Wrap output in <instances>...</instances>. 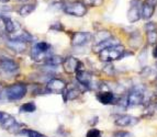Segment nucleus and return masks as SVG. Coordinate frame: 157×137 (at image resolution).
I'll return each mask as SVG.
<instances>
[{
  "label": "nucleus",
  "instance_id": "32",
  "mask_svg": "<svg viewBox=\"0 0 157 137\" xmlns=\"http://www.w3.org/2000/svg\"><path fill=\"white\" fill-rule=\"evenodd\" d=\"M152 56L154 59H157V44H155L153 46V50H152Z\"/></svg>",
  "mask_w": 157,
  "mask_h": 137
},
{
  "label": "nucleus",
  "instance_id": "4",
  "mask_svg": "<svg viewBox=\"0 0 157 137\" xmlns=\"http://www.w3.org/2000/svg\"><path fill=\"white\" fill-rule=\"evenodd\" d=\"M63 11L68 16L81 18V17L86 16L87 6L84 3V1H71V2L64 5Z\"/></svg>",
  "mask_w": 157,
  "mask_h": 137
},
{
  "label": "nucleus",
  "instance_id": "29",
  "mask_svg": "<svg viewBox=\"0 0 157 137\" xmlns=\"http://www.w3.org/2000/svg\"><path fill=\"white\" fill-rule=\"evenodd\" d=\"M86 137H101V132L98 128H90L87 132Z\"/></svg>",
  "mask_w": 157,
  "mask_h": 137
},
{
  "label": "nucleus",
  "instance_id": "18",
  "mask_svg": "<svg viewBox=\"0 0 157 137\" xmlns=\"http://www.w3.org/2000/svg\"><path fill=\"white\" fill-rule=\"evenodd\" d=\"M7 46H8L10 50H13L17 53H22L24 52L26 48V44L24 42H21V41H17V40H8L7 42Z\"/></svg>",
  "mask_w": 157,
  "mask_h": 137
},
{
  "label": "nucleus",
  "instance_id": "34",
  "mask_svg": "<svg viewBox=\"0 0 157 137\" xmlns=\"http://www.w3.org/2000/svg\"><path fill=\"white\" fill-rule=\"evenodd\" d=\"M16 1H19V2H26L28 0H16Z\"/></svg>",
  "mask_w": 157,
  "mask_h": 137
},
{
  "label": "nucleus",
  "instance_id": "12",
  "mask_svg": "<svg viewBox=\"0 0 157 137\" xmlns=\"http://www.w3.org/2000/svg\"><path fill=\"white\" fill-rule=\"evenodd\" d=\"M0 69L5 72H14L19 69V64L11 58H0Z\"/></svg>",
  "mask_w": 157,
  "mask_h": 137
},
{
  "label": "nucleus",
  "instance_id": "36",
  "mask_svg": "<svg viewBox=\"0 0 157 137\" xmlns=\"http://www.w3.org/2000/svg\"><path fill=\"white\" fill-rule=\"evenodd\" d=\"M0 35H1V29H0Z\"/></svg>",
  "mask_w": 157,
  "mask_h": 137
},
{
  "label": "nucleus",
  "instance_id": "17",
  "mask_svg": "<svg viewBox=\"0 0 157 137\" xmlns=\"http://www.w3.org/2000/svg\"><path fill=\"white\" fill-rule=\"evenodd\" d=\"M80 94V90L79 88H69V89H65L63 91V98H64V101L67 102V101H73L75 99L79 97Z\"/></svg>",
  "mask_w": 157,
  "mask_h": 137
},
{
  "label": "nucleus",
  "instance_id": "8",
  "mask_svg": "<svg viewBox=\"0 0 157 137\" xmlns=\"http://www.w3.org/2000/svg\"><path fill=\"white\" fill-rule=\"evenodd\" d=\"M140 122L139 117L133 115H128V114H119L117 116V119L114 120V124L118 127H128V126H134Z\"/></svg>",
  "mask_w": 157,
  "mask_h": 137
},
{
  "label": "nucleus",
  "instance_id": "31",
  "mask_svg": "<svg viewBox=\"0 0 157 137\" xmlns=\"http://www.w3.org/2000/svg\"><path fill=\"white\" fill-rule=\"evenodd\" d=\"M114 137H132V134L128 131H123V129H121V131H118V132H115L113 134Z\"/></svg>",
  "mask_w": 157,
  "mask_h": 137
},
{
  "label": "nucleus",
  "instance_id": "5",
  "mask_svg": "<svg viewBox=\"0 0 157 137\" xmlns=\"http://www.w3.org/2000/svg\"><path fill=\"white\" fill-rule=\"evenodd\" d=\"M52 50V46H51L50 43L47 42H39L34 45L31 50V56L34 61H41V59H45L48 52Z\"/></svg>",
  "mask_w": 157,
  "mask_h": 137
},
{
  "label": "nucleus",
  "instance_id": "11",
  "mask_svg": "<svg viewBox=\"0 0 157 137\" xmlns=\"http://www.w3.org/2000/svg\"><path fill=\"white\" fill-rule=\"evenodd\" d=\"M92 35L89 32H75L71 35V45L73 46H82L91 40Z\"/></svg>",
  "mask_w": 157,
  "mask_h": 137
},
{
  "label": "nucleus",
  "instance_id": "3",
  "mask_svg": "<svg viewBox=\"0 0 157 137\" xmlns=\"http://www.w3.org/2000/svg\"><path fill=\"white\" fill-rule=\"evenodd\" d=\"M26 92H28V87L25 83H21V82H17V83L10 84L6 88L3 93H5L7 100L9 101H18L21 100L22 98L25 97Z\"/></svg>",
  "mask_w": 157,
  "mask_h": 137
},
{
  "label": "nucleus",
  "instance_id": "15",
  "mask_svg": "<svg viewBox=\"0 0 157 137\" xmlns=\"http://www.w3.org/2000/svg\"><path fill=\"white\" fill-rule=\"evenodd\" d=\"M0 19L2 20L3 24H5V30H6V32H7L8 34H13V33L18 31L19 28H20V25H19L18 22L12 21L9 17L1 16V17H0Z\"/></svg>",
  "mask_w": 157,
  "mask_h": 137
},
{
  "label": "nucleus",
  "instance_id": "37",
  "mask_svg": "<svg viewBox=\"0 0 157 137\" xmlns=\"http://www.w3.org/2000/svg\"><path fill=\"white\" fill-rule=\"evenodd\" d=\"M156 109H157V102H156Z\"/></svg>",
  "mask_w": 157,
  "mask_h": 137
},
{
  "label": "nucleus",
  "instance_id": "7",
  "mask_svg": "<svg viewBox=\"0 0 157 137\" xmlns=\"http://www.w3.org/2000/svg\"><path fill=\"white\" fill-rule=\"evenodd\" d=\"M96 98H97V100L99 101L101 104H103V106H117L120 95H117L114 92H112V91L105 90V91L98 92Z\"/></svg>",
  "mask_w": 157,
  "mask_h": 137
},
{
  "label": "nucleus",
  "instance_id": "2",
  "mask_svg": "<svg viewBox=\"0 0 157 137\" xmlns=\"http://www.w3.org/2000/svg\"><path fill=\"white\" fill-rule=\"evenodd\" d=\"M126 99H128V106L133 108V106H142L145 102V88L143 86L135 84L130 88V90L126 93Z\"/></svg>",
  "mask_w": 157,
  "mask_h": 137
},
{
  "label": "nucleus",
  "instance_id": "20",
  "mask_svg": "<svg viewBox=\"0 0 157 137\" xmlns=\"http://www.w3.org/2000/svg\"><path fill=\"white\" fill-rule=\"evenodd\" d=\"M36 8L35 3H24L23 6L20 7V9L18 10V13L21 17H28L33 12Z\"/></svg>",
  "mask_w": 157,
  "mask_h": 137
},
{
  "label": "nucleus",
  "instance_id": "13",
  "mask_svg": "<svg viewBox=\"0 0 157 137\" xmlns=\"http://www.w3.org/2000/svg\"><path fill=\"white\" fill-rule=\"evenodd\" d=\"M78 64L79 61L76 57L74 56H67V57L64 59L63 61V68L65 70V72L67 74H73V72H76L77 68H78Z\"/></svg>",
  "mask_w": 157,
  "mask_h": 137
},
{
  "label": "nucleus",
  "instance_id": "14",
  "mask_svg": "<svg viewBox=\"0 0 157 137\" xmlns=\"http://www.w3.org/2000/svg\"><path fill=\"white\" fill-rule=\"evenodd\" d=\"M121 44L120 41L118 39H115L114 36L110 37V39H108V40L103 41V42L99 43V44H96L94 46V53H100L102 50H105L108 47H112V46H115V45Z\"/></svg>",
  "mask_w": 157,
  "mask_h": 137
},
{
  "label": "nucleus",
  "instance_id": "22",
  "mask_svg": "<svg viewBox=\"0 0 157 137\" xmlns=\"http://www.w3.org/2000/svg\"><path fill=\"white\" fill-rule=\"evenodd\" d=\"M35 111H36V106H35V103L32 102V101L23 103V104L20 106V112H22V113H33Z\"/></svg>",
  "mask_w": 157,
  "mask_h": 137
},
{
  "label": "nucleus",
  "instance_id": "25",
  "mask_svg": "<svg viewBox=\"0 0 157 137\" xmlns=\"http://www.w3.org/2000/svg\"><path fill=\"white\" fill-rule=\"evenodd\" d=\"M103 72H105L107 76H114L115 74V68L111 63H107L105 67H103Z\"/></svg>",
  "mask_w": 157,
  "mask_h": 137
},
{
  "label": "nucleus",
  "instance_id": "9",
  "mask_svg": "<svg viewBox=\"0 0 157 137\" xmlns=\"http://www.w3.org/2000/svg\"><path fill=\"white\" fill-rule=\"evenodd\" d=\"M45 87H46L48 93H60L66 89V83L64 80L59 79V78H52L47 81Z\"/></svg>",
  "mask_w": 157,
  "mask_h": 137
},
{
  "label": "nucleus",
  "instance_id": "24",
  "mask_svg": "<svg viewBox=\"0 0 157 137\" xmlns=\"http://www.w3.org/2000/svg\"><path fill=\"white\" fill-rule=\"evenodd\" d=\"M21 134L26 135L28 137H47L46 135L42 134V133L37 132V131H33V129H29V128H24L21 132Z\"/></svg>",
  "mask_w": 157,
  "mask_h": 137
},
{
  "label": "nucleus",
  "instance_id": "30",
  "mask_svg": "<svg viewBox=\"0 0 157 137\" xmlns=\"http://www.w3.org/2000/svg\"><path fill=\"white\" fill-rule=\"evenodd\" d=\"M50 30L56 31V32H62V31H64V25L60 23V22H55V23H53L50 27Z\"/></svg>",
  "mask_w": 157,
  "mask_h": 137
},
{
  "label": "nucleus",
  "instance_id": "28",
  "mask_svg": "<svg viewBox=\"0 0 157 137\" xmlns=\"http://www.w3.org/2000/svg\"><path fill=\"white\" fill-rule=\"evenodd\" d=\"M144 31L148 32V31H154V30H157V22L154 21H147L146 23L144 24Z\"/></svg>",
  "mask_w": 157,
  "mask_h": 137
},
{
  "label": "nucleus",
  "instance_id": "38",
  "mask_svg": "<svg viewBox=\"0 0 157 137\" xmlns=\"http://www.w3.org/2000/svg\"><path fill=\"white\" fill-rule=\"evenodd\" d=\"M0 95H1V91H0Z\"/></svg>",
  "mask_w": 157,
  "mask_h": 137
},
{
  "label": "nucleus",
  "instance_id": "26",
  "mask_svg": "<svg viewBox=\"0 0 157 137\" xmlns=\"http://www.w3.org/2000/svg\"><path fill=\"white\" fill-rule=\"evenodd\" d=\"M16 123H17L16 119H14V117H13V116L11 115L10 117H9V119L5 122V123L1 124V126H2V128H3V129H8V131H9V129H10L11 127H12Z\"/></svg>",
  "mask_w": 157,
  "mask_h": 137
},
{
  "label": "nucleus",
  "instance_id": "21",
  "mask_svg": "<svg viewBox=\"0 0 157 137\" xmlns=\"http://www.w3.org/2000/svg\"><path fill=\"white\" fill-rule=\"evenodd\" d=\"M64 59L65 58L62 57V56H58V55H52V56H48V57H46L44 59V63L46 64V65H50V66H59V65H62L64 61Z\"/></svg>",
  "mask_w": 157,
  "mask_h": 137
},
{
  "label": "nucleus",
  "instance_id": "1",
  "mask_svg": "<svg viewBox=\"0 0 157 137\" xmlns=\"http://www.w3.org/2000/svg\"><path fill=\"white\" fill-rule=\"evenodd\" d=\"M132 50H125L122 44H118L112 47H108L105 50H102L99 55L100 61H105V63H112L113 61H119V59H123L126 56H132L133 55Z\"/></svg>",
  "mask_w": 157,
  "mask_h": 137
},
{
  "label": "nucleus",
  "instance_id": "27",
  "mask_svg": "<svg viewBox=\"0 0 157 137\" xmlns=\"http://www.w3.org/2000/svg\"><path fill=\"white\" fill-rule=\"evenodd\" d=\"M105 0H84V3L89 7H100L103 5Z\"/></svg>",
  "mask_w": 157,
  "mask_h": 137
},
{
  "label": "nucleus",
  "instance_id": "10",
  "mask_svg": "<svg viewBox=\"0 0 157 137\" xmlns=\"http://www.w3.org/2000/svg\"><path fill=\"white\" fill-rule=\"evenodd\" d=\"M76 80L78 81V83H80L86 90L91 89L92 75L90 74L89 71L85 70V69L76 71Z\"/></svg>",
  "mask_w": 157,
  "mask_h": 137
},
{
  "label": "nucleus",
  "instance_id": "6",
  "mask_svg": "<svg viewBox=\"0 0 157 137\" xmlns=\"http://www.w3.org/2000/svg\"><path fill=\"white\" fill-rule=\"evenodd\" d=\"M142 0H131L130 1V8L128 10V20L130 23H135L142 19Z\"/></svg>",
  "mask_w": 157,
  "mask_h": 137
},
{
  "label": "nucleus",
  "instance_id": "16",
  "mask_svg": "<svg viewBox=\"0 0 157 137\" xmlns=\"http://www.w3.org/2000/svg\"><path fill=\"white\" fill-rule=\"evenodd\" d=\"M143 42V37H142V34L140 33V31L137 30H134L133 32L130 33V37H128V44L132 48L136 50V48L141 47V44Z\"/></svg>",
  "mask_w": 157,
  "mask_h": 137
},
{
  "label": "nucleus",
  "instance_id": "19",
  "mask_svg": "<svg viewBox=\"0 0 157 137\" xmlns=\"http://www.w3.org/2000/svg\"><path fill=\"white\" fill-rule=\"evenodd\" d=\"M112 33L110 31H108V30H101V31H98L94 36V40L96 44H99V43L103 42V41L108 40V39H110L112 37ZM94 44V45H96Z\"/></svg>",
  "mask_w": 157,
  "mask_h": 137
},
{
  "label": "nucleus",
  "instance_id": "33",
  "mask_svg": "<svg viewBox=\"0 0 157 137\" xmlns=\"http://www.w3.org/2000/svg\"><path fill=\"white\" fill-rule=\"evenodd\" d=\"M10 0H0V3H7V2H9Z\"/></svg>",
  "mask_w": 157,
  "mask_h": 137
},
{
  "label": "nucleus",
  "instance_id": "35",
  "mask_svg": "<svg viewBox=\"0 0 157 137\" xmlns=\"http://www.w3.org/2000/svg\"><path fill=\"white\" fill-rule=\"evenodd\" d=\"M155 66H156V68H157V59H155Z\"/></svg>",
  "mask_w": 157,
  "mask_h": 137
},
{
  "label": "nucleus",
  "instance_id": "23",
  "mask_svg": "<svg viewBox=\"0 0 157 137\" xmlns=\"http://www.w3.org/2000/svg\"><path fill=\"white\" fill-rule=\"evenodd\" d=\"M145 35H146V44L147 45L154 46L155 44H157V30L145 32Z\"/></svg>",
  "mask_w": 157,
  "mask_h": 137
}]
</instances>
